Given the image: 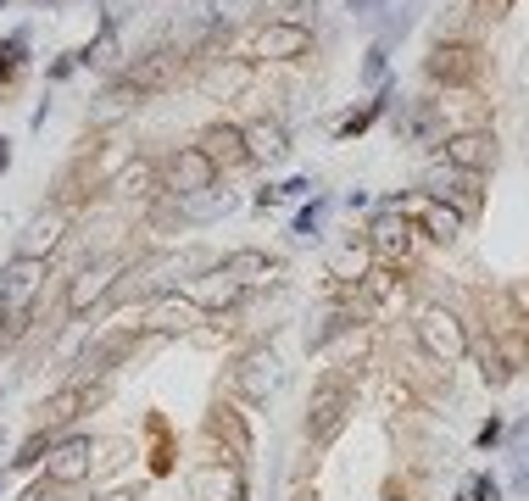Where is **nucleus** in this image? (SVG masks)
Segmentation results:
<instances>
[{
    "mask_svg": "<svg viewBox=\"0 0 529 501\" xmlns=\"http://www.w3.org/2000/svg\"><path fill=\"white\" fill-rule=\"evenodd\" d=\"M184 73V45H156V51H145V56H135V67L117 79V89L123 95H162L173 79Z\"/></svg>",
    "mask_w": 529,
    "mask_h": 501,
    "instance_id": "obj_1",
    "label": "nucleus"
},
{
    "mask_svg": "<svg viewBox=\"0 0 529 501\" xmlns=\"http://www.w3.org/2000/svg\"><path fill=\"white\" fill-rule=\"evenodd\" d=\"M351 401H357L351 379H323V385L312 390L307 441H335V434H340V423H346V413H351Z\"/></svg>",
    "mask_w": 529,
    "mask_h": 501,
    "instance_id": "obj_2",
    "label": "nucleus"
},
{
    "mask_svg": "<svg viewBox=\"0 0 529 501\" xmlns=\"http://www.w3.org/2000/svg\"><path fill=\"white\" fill-rule=\"evenodd\" d=\"M423 73L435 84H474L479 79V51L462 45V40H435L423 56Z\"/></svg>",
    "mask_w": 529,
    "mask_h": 501,
    "instance_id": "obj_3",
    "label": "nucleus"
},
{
    "mask_svg": "<svg viewBox=\"0 0 529 501\" xmlns=\"http://www.w3.org/2000/svg\"><path fill=\"white\" fill-rule=\"evenodd\" d=\"M418 340H423V351L435 357V362H457L462 351H469V334H462L457 312H446V307H423V318H418Z\"/></svg>",
    "mask_w": 529,
    "mask_h": 501,
    "instance_id": "obj_4",
    "label": "nucleus"
},
{
    "mask_svg": "<svg viewBox=\"0 0 529 501\" xmlns=\"http://www.w3.org/2000/svg\"><path fill=\"white\" fill-rule=\"evenodd\" d=\"M218 184V162L201 151V145H184L173 162H168V190L179 200H195V195H207Z\"/></svg>",
    "mask_w": 529,
    "mask_h": 501,
    "instance_id": "obj_5",
    "label": "nucleus"
},
{
    "mask_svg": "<svg viewBox=\"0 0 529 501\" xmlns=\"http://www.w3.org/2000/svg\"><path fill=\"white\" fill-rule=\"evenodd\" d=\"M40 284H45V262L40 256H12L6 267H0V312H23L28 301L40 295Z\"/></svg>",
    "mask_w": 529,
    "mask_h": 501,
    "instance_id": "obj_6",
    "label": "nucleus"
},
{
    "mask_svg": "<svg viewBox=\"0 0 529 501\" xmlns=\"http://www.w3.org/2000/svg\"><path fill=\"white\" fill-rule=\"evenodd\" d=\"M423 195L429 200H441V207H446V200H451V212H462V218H474L479 212V190H474V173H462V167H435V173H429L423 179Z\"/></svg>",
    "mask_w": 529,
    "mask_h": 501,
    "instance_id": "obj_7",
    "label": "nucleus"
},
{
    "mask_svg": "<svg viewBox=\"0 0 529 501\" xmlns=\"http://www.w3.org/2000/svg\"><path fill=\"white\" fill-rule=\"evenodd\" d=\"M402 218H418L423 223V234L429 240H441V246H451L457 234H462V212H451V207H441V200H429V195H402V200H390Z\"/></svg>",
    "mask_w": 529,
    "mask_h": 501,
    "instance_id": "obj_8",
    "label": "nucleus"
},
{
    "mask_svg": "<svg viewBox=\"0 0 529 501\" xmlns=\"http://www.w3.org/2000/svg\"><path fill=\"white\" fill-rule=\"evenodd\" d=\"M240 295H246V284H240L235 274H228L223 262H218V267H207V274H201V279H195V284L184 290V301H190L195 312H223V307H235Z\"/></svg>",
    "mask_w": 529,
    "mask_h": 501,
    "instance_id": "obj_9",
    "label": "nucleus"
},
{
    "mask_svg": "<svg viewBox=\"0 0 529 501\" xmlns=\"http://www.w3.org/2000/svg\"><path fill=\"white\" fill-rule=\"evenodd\" d=\"M307 51H312V28L307 23H268L256 33V56H268V61H295Z\"/></svg>",
    "mask_w": 529,
    "mask_h": 501,
    "instance_id": "obj_10",
    "label": "nucleus"
},
{
    "mask_svg": "<svg viewBox=\"0 0 529 501\" xmlns=\"http://www.w3.org/2000/svg\"><path fill=\"white\" fill-rule=\"evenodd\" d=\"M61 234H68V212H61V207L28 218V228L17 234V256H40V262H45V256L61 246Z\"/></svg>",
    "mask_w": 529,
    "mask_h": 501,
    "instance_id": "obj_11",
    "label": "nucleus"
},
{
    "mask_svg": "<svg viewBox=\"0 0 529 501\" xmlns=\"http://www.w3.org/2000/svg\"><path fill=\"white\" fill-rule=\"evenodd\" d=\"M407 246H413V223L395 212V207H385V212L374 218V228H368V251H374L379 262H395V256H407Z\"/></svg>",
    "mask_w": 529,
    "mask_h": 501,
    "instance_id": "obj_12",
    "label": "nucleus"
},
{
    "mask_svg": "<svg viewBox=\"0 0 529 501\" xmlns=\"http://www.w3.org/2000/svg\"><path fill=\"white\" fill-rule=\"evenodd\" d=\"M446 145V162L451 167H462V173H485V167L496 162V140L485 128H469V134H451V140H441Z\"/></svg>",
    "mask_w": 529,
    "mask_h": 501,
    "instance_id": "obj_13",
    "label": "nucleus"
},
{
    "mask_svg": "<svg viewBox=\"0 0 529 501\" xmlns=\"http://www.w3.org/2000/svg\"><path fill=\"white\" fill-rule=\"evenodd\" d=\"M89 441H61V446H51L45 451V474L56 479V485H79V479H89Z\"/></svg>",
    "mask_w": 529,
    "mask_h": 501,
    "instance_id": "obj_14",
    "label": "nucleus"
},
{
    "mask_svg": "<svg viewBox=\"0 0 529 501\" xmlns=\"http://www.w3.org/2000/svg\"><path fill=\"white\" fill-rule=\"evenodd\" d=\"M123 274V262L112 256V262H95V267H84V274L73 279V290H68V312H84L89 301H101L107 290H112V279Z\"/></svg>",
    "mask_w": 529,
    "mask_h": 501,
    "instance_id": "obj_15",
    "label": "nucleus"
},
{
    "mask_svg": "<svg viewBox=\"0 0 529 501\" xmlns=\"http://www.w3.org/2000/svg\"><path fill=\"white\" fill-rule=\"evenodd\" d=\"M201 151H207L218 167H240V162H251V151H246V128H235V123H212V128L201 134Z\"/></svg>",
    "mask_w": 529,
    "mask_h": 501,
    "instance_id": "obj_16",
    "label": "nucleus"
},
{
    "mask_svg": "<svg viewBox=\"0 0 529 501\" xmlns=\"http://www.w3.org/2000/svg\"><path fill=\"white\" fill-rule=\"evenodd\" d=\"M246 151H251V156H262V162H279V156L290 151V134H284V123H279V117H262V123H251V128H246Z\"/></svg>",
    "mask_w": 529,
    "mask_h": 501,
    "instance_id": "obj_17",
    "label": "nucleus"
},
{
    "mask_svg": "<svg viewBox=\"0 0 529 501\" xmlns=\"http://www.w3.org/2000/svg\"><path fill=\"white\" fill-rule=\"evenodd\" d=\"M268 0H201V28H235V23H246V17H256Z\"/></svg>",
    "mask_w": 529,
    "mask_h": 501,
    "instance_id": "obj_18",
    "label": "nucleus"
},
{
    "mask_svg": "<svg viewBox=\"0 0 529 501\" xmlns=\"http://www.w3.org/2000/svg\"><path fill=\"white\" fill-rule=\"evenodd\" d=\"M89 401V390L84 385H73V390H61V395H51L45 407H40V429H61L68 418H79V407Z\"/></svg>",
    "mask_w": 529,
    "mask_h": 501,
    "instance_id": "obj_19",
    "label": "nucleus"
},
{
    "mask_svg": "<svg viewBox=\"0 0 529 501\" xmlns=\"http://www.w3.org/2000/svg\"><path fill=\"white\" fill-rule=\"evenodd\" d=\"M390 100H395V84L385 79V84H379V95H374V100H368V107H362V112H351V117H346V123H340L335 134H340V140H357L362 128H374V123H379V112L390 107Z\"/></svg>",
    "mask_w": 529,
    "mask_h": 501,
    "instance_id": "obj_20",
    "label": "nucleus"
},
{
    "mask_svg": "<svg viewBox=\"0 0 529 501\" xmlns=\"http://www.w3.org/2000/svg\"><path fill=\"white\" fill-rule=\"evenodd\" d=\"M223 267H228V274H235V279H240L246 290H251V284H262V279H268V274H274V262H268V256H262V251H235V256H228V262H223Z\"/></svg>",
    "mask_w": 529,
    "mask_h": 501,
    "instance_id": "obj_21",
    "label": "nucleus"
},
{
    "mask_svg": "<svg viewBox=\"0 0 529 501\" xmlns=\"http://www.w3.org/2000/svg\"><path fill=\"white\" fill-rule=\"evenodd\" d=\"M407 134L423 140V145H441V107H435V100H423V107L407 117Z\"/></svg>",
    "mask_w": 529,
    "mask_h": 501,
    "instance_id": "obj_22",
    "label": "nucleus"
},
{
    "mask_svg": "<svg viewBox=\"0 0 529 501\" xmlns=\"http://www.w3.org/2000/svg\"><path fill=\"white\" fill-rule=\"evenodd\" d=\"M268 385H274V357H251V362H246V390L262 395Z\"/></svg>",
    "mask_w": 529,
    "mask_h": 501,
    "instance_id": "obj_23",
    "label": "nucleus"
},
{
    "mask_svg": "<svg viewBox=\"0 0 529 501\" xmlns=\"http://www.w3.org/2000/svg\"><path fill=\"white\" fill-rule=\"evenodd\" d=\"M323 207H329V200H312V207H307L302 218H295V234H302V240H312V234H318V223H323Z\"/></svg>",
    "mask_w": 529,
    "mask_h": 501,
    "instance_id": "obj_24",
    "label": "nucleus"
},
{
    "mask_svg": "<svg viewBox=\"0 0 529 501\" xmlns=\"http://www.w3.org/2000/svg\"><path fill=\"white\" fill-rule=\"evenodd\" d=\"M362 262H368V246H346V251L335 256V274L351 279V267H362Z\"/></svg>",
    "mask_w": 529,
    "mask_h": 501,
    "instance_id": "obj_25",
    "label": "nucleus"
},
{
    "mask_svg": "<svg viewBox=\"0 0 529 501\" xmlns=\"http://www.w3.org/2000/svg\"><path fill=\"white\" fill-rule=\"evenodd\" d=\"M145 184H151V167H145V162H135V167L123 173V190H140V195H145Z\"/></svg>",
    "mask_w": 529,
    "mask_h": 501,
    "instance_id": "obj_26",
    "label": "nucleus"
},
{
    "mask_svg": "<svg viewBox=\"0 0 529 501\" xmlns=\"http://www.w3.org/2000/svg\"><path fill=\"white\" fill-rule=\"evenodd\" d=\"M385 51H390V45H374V51H368V61H362V73L379 79V84H385Z\"/></svg>",
    "mask_w": 529,
    "mask_h": 501,
    "instance_id": "obj_27",
    "label": "nucleus"
},
{
    "mask_svg": "<svg viewBox=\"0 0 529 501\" xmlns=\"http://www.w3.org/2000/svg\"><path fill=\"white\" fill-rule=\"evenodd\" d=\"M469 496H474V501H502V485H496V479H474Z\"/></svg>",
    "mask_w": 529,
    "mask_h": 501,
    "instance_id": "obj_28",
    "label": "nucleus"
},
{
    "mask_svg": "<svg viewBox=\"0 0 529 501\" xmlns=\"http://www.w3.org/2000/svg\"><path fill=\"white\" fill-rule=\"evenodd\" d=\"M469 6H479V17H490V23H496V17L507 12V0H469Z\"/></svg>",
    "mask_w": 529,
    "mask_h": 501,
    "instance_id": "obj_29",
    "label": "nucleus"
},
{
    "mask_svg": "<svg viewBox=\"0 0 529 501\" xmlns=\"http://www.w3.org/2000/svg\"><path fill=\"white\" fill-rule=\"evenodd\" d=\"M307 190H312V179H290V184H279L274 195H290V200H295V195H307Z\"/></svg>",
    "mask_w": 529,
    "mask_h": 501,
    "instance_id": "obj_30",
    "label": "nucleus"
},
{
    "mask_svg": "<svg viewBox=\"0 0 529 501\" xmlns=\"http://www.w3.org/2000/svg\"><path fill=\"white\" fill-rule=\"evenodd\" d=\"M496 441H502V423H496V418H490V423L479 429V446H496Z\"/></svg>",
    "mask_w": 529,
    "mask_h": 501,
    "instance_id": "obj_31",
    "label": "nucleus"
},
{
    "mask_svg": "<svg viewBox=\"0 0 529 501\" xmlns=\"http://www.w3.org/2000/svg\"><path fill=\"white\" fill-rule=\"evenodd\" d=\"M6 167H12V145H6V140H0V173H6Z\"/></svg>",
    "mask_w": 529,
    "mask_h": 501,
    "instance_id": "obj_32",
    "label": "nucleus"
},
{
    "mask_svg": "<svg viewBox=\"0 0 529 501\" xmlns=\"http://www.w3.org/2000/svg\"><path fill=\"white\" fill-rule=\"evenodd\" d=\"M0 6H6V0H0Z\"/></svg>",
    "mask_w": 529,
    "mask_h": 501,
    "instance_id": "obj_33",
    "label": "nucleus"
}]
</instances>
